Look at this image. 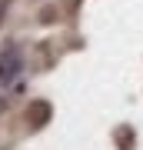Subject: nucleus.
I'll list each match as a JSON object with an SVG mask.
<instances>
[{
	"mask_svg": "<svg viewBox=\"0 0 143 150\" xmlns=\"http://www.w3.org/2000/svg\"><path fill=\"white\" fill-rule=\"evenodd\" d=\"M20 67H23L20 50H17V47H4V54H0V87L10 83L13 77L20 74Z\"/></svg>",
	"mask_w": 143,
	"mask_h": 150,
	"instance_id": "obj_1",
	"label": "nucleus"
},
{
	"mask_svg": "<svg viewBox=\"0 0 143 150\" xmlns=\"http://www.w3.org/2000/svg\"><path fill=\"white\" fill-rule=\"evenodd\" d=\"M27 117H30V127L37 130V127H43V123L50 120V103H30V110H27Z\"/></svg>",
	"mask_w": 143,
	"mask_h": 150,
	"instance_id": "obj_2",
	"label": "nucleus"
},
{
	"mask_svg": "<svg viewBox=\"0 0 143 150\" xmlns=\"http://www.w3.org/2000/svg\"><path fill=\"white\" fill-rule=\"evenodd\" d=\"M7 7H10V0H0V23H4V13H7Z\"/></svg>",
	"mask_w": 143,
	"mask_h": 150,
	"instance_id": "obj_3",
	"label": "nucleus"
}]
</instances>
